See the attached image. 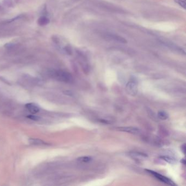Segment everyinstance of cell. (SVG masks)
<instances>
[{"label":"cell","instance_id":"cell-10","mask_svg":"<svg viewBox=\"0 0 186 186\" xmlns=\"http://www.w3.org/2000/svg\"><path fill=\"white\" fill-rule=\"evenodd\" d=\"M92 160L91 157H88V156H84V157H79L78 159V161L82 162V163H88L90 162Z\"/></svg>","mask_w":186,"mask_h":186},{"label":"cell","instance_id":"cell-1","mask_svg":"<svg viewBox=\"0 0 186 186\" xmlns=\"http://www.w3.org/2000/svg\"><path fill=\"white\" fill-rule=\"evenodd\" d=\"M51 77L57 80L70 83L73 80V78L70 73L62 70H53L50 72Z\"/></svg>","mask_w":186,"mask_h":186},{"label":"cell","instance_id":"cell-4","mask_svg":"<svg viewBox=\"0 0 186 186\" xmlns=\"http://www.w3.org/2000/svg\"><path fill=\"white\" fill-rule=\"evenodd\" d=\"M118 130L122 131H125L131 134H138L140 132L139 128L134 127H121L117 128Z\"/></svg>","mask_w":186,"mask_h":186},{"label":"cell","instance_id":"cell-17","mask_svg":"<svg viewBox=\"0 0 186 186\" xmlns=\"http://www.w3.org/2000/svg\"><path fill=\"white\" fill-rule=\"evenodd\" d=\"M19 1V0H15V2H18Z\"/></svg>","mask_w":186,"mask_h":186},{"label":"cell","instance_id":"cell-6","mask_svg":"<svg viewBox=\"0 0 186 186\" xmlns=\"http://www.w3.org/2000/svg\"><path fill=\"white\" fill-rule=\"evenodd\" d=\"M129 155L133 159H137V160H140L143 158H145L146 157H147V155L146 154L138 152H131L129 153Z\"/></svg>","mask_w":186,"mask_h":186},{"label":"cell","instance_id":"cell-14","mask_svg":"<svg viewBox=\"0 0 186 186\" xmlns=\"http://www.w3.org/2000/svg\"><path fill=\"white\" fill-rule=\"evenodd\" d=\"M27 117L29 119L34 121L38 120L39 118L37 116H34V115H29Z\"/></svg>","mask_w":186,"mask_h":186},{"label":"cell","instance_id":"cell-2","mask_svg":"<svg viewBox=\"0 0 186 186\" xmlns=\"http://www.w3.org/2000/svg\"><path fill=\"white\" fill-rule=\"evenodd\" d=\"M146 171L148 172L150 174L153 175L155 178L158 179L159 181H161L162 182L165 183L168 185H170V186H175V185L174 182L170 179L164 176L163 175H161L157 172H154L153 170H146Z\"/></svg>","mask_w":186,"mask_h":186},{"label":"cell","instance_id":"cell-7","mask_svg":"<svg viewBox=\"0 0 186 186\" xmlns=\"http://www.w3.org/2000/svg\"><path fill=\"white\" fill-rule=\"evenodd\" d=\"M50 22V19L47 17L43 15L40 17L37 20V24L40 26H45L47 25Z\"/></svg>","mask_w":186,"mask_h":186},{"label":"cell","instance_id":"cell-5","mask_svg":"<svg viewBox=\"0 0 186 186\" xmlns=\"http://www.w3.org/2000/svg\"><path fill=\"white\" fill-rule=\"evenodd\" d=\"M25 107L29 112L33 114L37 113L39 111V108L38 107V106H37L36 104L34 103H28L26 104Z\"/></svg>","mask_w":186,"mask_h":186},{"label":"cell","instance_id":"cell-15","mask_svg":"<svg viewBox=\"0 0 186 186\" xmlns=\"http://www.w3.org/2000/svg\"><path fill=\"white\" fill-rule=\"evenodd\" d=\"M181 150H182L183 153L185 154V151H186V145H185V144H184L183 145L181 146Z\"/></svg>","mask_w":186,"mask_h":186},{"label":"cell","instance_id":"cell-8","mask_svg":"<svg viewBox=\"0 0 186 186\" xmlns=\"http://www.w3.org/2000/svg\"><path fill=\"white\" fill-rule=\"evenodd\" d=\"M30 144L34 145H47V143L42 141V140L38 139H30L29 140Z\"/></svg>","mask_w":186,"mask_h":186},{"label":"cell","instance_id":"cell-16","mask_svg":"<svg viewBox=\"0 0 186 186\" xmlns=\"http://www.w3.org/2000/svg\"><path fill=\"white\" fill-rule=\"evenodd\" d=\"M181 162H183V164H185V159H183L181 161Z\"/></svg>","mask_w":186,"mask_h":186},{"label":"cell","instance_id":"cell-9","mask_svg":"<svg viewBox=\"0 0 186 186\" xmlns=\"http://www.w3.org/2000/svg\"><path fill=\"white\" fill-rule=\"evenodd\" d=\"M158 117L162 120H165L169 117V115L164 111H160L158 113Z\"/></svg>","mask_w":186,"mask_h":186},{"label":"cell","instance_id":"cell-3","mask_svg":"<svg viewBox=\"0 0 186 186\" xmlns=\"http://www.w3.org/2000/svg\"><path fill=\"white\" fill-rule=\"evenodd\" d=\"M126 91L128 94L131 96H135L138 92L137 83L134 79H131L126 85Z\"/></svg>","mask_w":186,"mask_h":186},{"label":"cell","instance_id":"cell-12","mask_svg":"<svg viewBox=\"0 0 186 186\" xmlns=\"http://www.w3.org/2000/svg\"><path fill=\"white\" fill-rule=\"evenodd\" d=\"M3 4L5 6L7 7H13L14 6V3L13 0H4Z\"/></svg>","mask_w":186,"mask_h":186},{"label":"cell","instance_id":"cell-11","mask_svg":"<svg viewBox=\"0 0 186 186\" xmlns=\"http://www.w3.org/2000/svg\"><path fill=\"white\" fill-rule=\"evenodd\" d=\"M161 158H162L164 161H166L168 162V163L170 164H174L175 163V160L174 159L172 158L171 157H168V156H162Z\"/></svg>","mask_w":186,"mask_h":186},{"label":"cell","instance_id":"cell-13","mask_svg":"<svg viewBox=\"0 0 186 186\" xmlns=\"http://www.w3.org/2000/svg\"><path fill=\"white\" fill-rule=\"evenodd\" d=\"M186 0H174L175 2L178 4L181 7L186 9Z\"/></svg>","mask_w":186,"mask_h":186}]
</instances>
